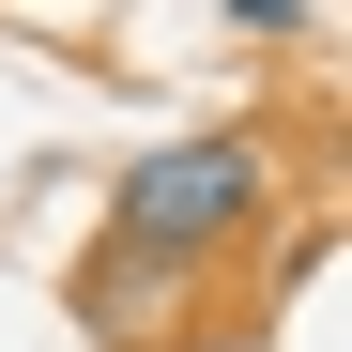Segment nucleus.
I'll return each instance as SVG.
<instances>
[{"mask_svg": "<svg viewBox=\"0 0 352 352\" xmlns=\"http://www.w3.org/2000/svg\"><path fill=\"white\" fill-rule=\"evenodd\" d=\"M261 214H276V153H261L245 123H214V138H168V153H138L123 184H107V245L184 291V276H214L230 245H261Z\"/></svg>", "mask_w": 352, "mask_h": 352, "instance_id": "nucleus-1", "label": "nucleus"}, {"mask_svg": "<svg viewBox=\"0 0 352 352\" xmlns=\"http://www.w3.org/2000/svg\"><path fill=\"white\" fill-rule=\"evenodd\" d=\"M230 31H245V46H307L322 16H307V0H230Z\"/></svg>", "mask_w": 352, "mask_h": 352, "instance_id": "nucleus-2", "label": "nucleus"}]
</instances>
